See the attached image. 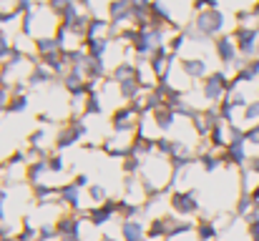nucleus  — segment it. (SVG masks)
Here are the masks:
<instances>
[{
	"instance_id": "f257e3e1",
	"label": "nucleus",
	"mask_w": 259,
	"mask_h": 241,
	"mask_svg": "<svg viewBox=\"0 0 259 241\" xmlns=\"http://www.w3.org/2000/svg\"><path fill=\"white\" fill-rule=\"evenodd\" d=\"M191 25H194V30H196L199 35H204L206 40H214V38H219V35L227 33V13H224L222 8L194 13Z\"/></svg>"
},
{
	"instance_id": "f03ea898",
	"label": "nucleus",
	"mask_w": 259,
	"mask_h": 241,
	"mask_svg": "<svg viewBox=\"0 0 259 241\" xmlns=\"http://www.w3.org/2000/svg\"><path fill=\"white\" fill-rule=\"evenodd\" d=\"M229 73L222 68V71H211L206 78L199 83V93H201V101L204 106H219L227 93H229Z\"/></svg>"
},
{
	"instance_id": "7ed1b4c3",
	"label": "nucleus",
	"mask_w": 259,
	"mask_h": 241,
	"mask_svg": "<svg viewBox=\"0 0 259 241\" xmlns=\"http://www.w3.org/2000/svg\"><path fill=\"white\" fill-rule=\"evenodd\" d=\"M86 133H88L86 118H81V116H71V118L58 128L56 141H53V149H56L58 154H63V151L73 149L78 141H83V138H86Z\"/></svg>"
},
{
	"instance_id": "20e7f679",
	"label": "nucleus",
	"mask_w": 259,
	"mask_h": 241,
	"mask_svg": "<svg viewBox=\"0 0 259 241\" xmlns=\"http://www.w3.org/2000/svg\"><path fill=\"white\" fill-rule=\"evenodd\" d=\"M169 209L179 219H191L201 211V201L199 194L194 188H174L169 194Z\"/></svg>"
},
{
	"instance_id": "39448f33",
	"label": "nucleus",
	"mask_w": 259,
	"mask_h": 241,
	"mask_svg": "<svg viewBox=\"0 0 259 241\" xmlns=\"http://www.w3.org/2000/svg\"><path fill=\"white\" fill-rule=\"evenodd\" d=\"M234 43H237V51L244 61H252L259 56V25H237L234 33H232Z\"/></svg>"
},
{
	"instance_id": "423d86ee",
	"label": "nucleus",
	"mask_w": 259,
	"mask_h": 241,
	"mask_svg": "<svg viewBox=\"0 0 259 241\" xmlns=\"http://www.w3.org/2000/svg\"><path fill=\"white\" fill-rule=\"evenodd\" d=\"M211 48H214V56L222 63V68H237V63H239L242 56L237 51V43H234L232 33H224V35L214 38L211 40Z\"/></svg>"
},
{
	"instance_id": "0eeeda50",
	"label": "nucleus",
	"mask_w": 259,
	"mask_h": 241,
	"mask_svg": "<svg viewBox=\"0 0 259 241\" xmlns=\"http://www.w3.org/2000/svg\"><path fill=\"white\" fill-rule=\"evenodd\" d=\"M111 131L113 133H136L139 131V113L128 106V103H123V106H118L113 113H111Z\"/></svg>"
},
{
	"instance_id": "6e6552de",
	"label": "nucleus",
	"mask_w": 259,
	"mask_h": 241,
	"mask_svg": "<svg viewBox=\"0 0 259 241\" xmlns=\"http://www.w3.org/2000/svg\"><path fill=\"white\" fill-rule=\"evenodd\" d=\"M86 214V221L91 226H96V229H101V226H106V224H111L113 219H118V199H106L101 206H91Z\"/></svg>"
},
{
	"instance_id": "1a4fd4ad",
	"label": "nucleus",
	"mask_w": 259,
	"mask_h": 241,
	"mask_svg": "<svg viewBox=\"0 0 259 241\" xmlns=\"http://www.w3.org/2000/svg\"><path fill=\"white\" fill-rule=\"evenodd\" d=\"M106 18H108V23H111L113 30L131 25V23H134L131 0H108V3H106Z\"/></svg>"
},
{
	"instance_id": "9d476101",
	"label": "nucleus",
	"mask_w": 259,
	"mask_h": 241,
	"mask_svg": "<svg viewBox=\"0 0 259 241\" xmlns=\"http://www.w3.org/2000/svg\"><path fill=\"white\" fill-rule=\"evenodd\" d=\"M134 136H136V133H113V136L103 138L101 151H103L108 159H121V161H123L126 156H131Z\"/></svg>"
},
{
	"instance_id": "9b49d317",
	"label": "nucleus",
	"mask_w": 259,
	"mask_h": 241,
	"mask_svg": "<svg viewBox=\"0 0 259 241\" xmlns=\"http://www.w3.org/2000/svg\"><path fill=\"white\" fill-rule=\"evenodd\" d=\"M176 68L184 73V78L186 80H201L206 78L211 71H209V61L204 58V56H179V61H176Z\"/></svg>"
},
{
	"instance_id": "f8f14e48",
	"label": "nucleus",
	"mask_w": 259,
	"mask_h": 241,
	"mask_svg": "<svg viewBox=\"0 0 259 241\" xmlns=\"http://www.w3.org/2000/svg\"><path fill=\"white\" fill-rule=\"evenodd\" d=\"M56 201H58L63 209H68V211L83 214V188H78L73 181H63V183L58 186Z\"/></svg>"
},
{
	"instance_id": "ddd939ff",
	"label": "nucleus",
	"mask_w": 259,
	"mask_h": 241,
	"mask_svg": "<svg viewBox=\"0 0 259 241\" xmlns=\"http://www.w3.org/2000/svg\"><path fill=\"white\" fill-rule=\"evenodd\" d=\"M83 224H86V214L63 211L56 219V231L58 236H83Z\"/></svg>"
},
{
	"instance_id": "4468645a",
	"label": "nucleus",
	"mask_w": 259,
	"mask_h": 241,
	"mask_svg": "<svg viewBox=\"0 0 259 241\" xmlns=\"http://www.w3.org/2000/svg\"><path fill=\"white\" fill-rule=\"evenodd\" d=\"M61 85H63V90L71 95V98H86V76H83V71L81 68H68L63 76H61Z\"/></svg>"
},
{
	"instance_id": "2eb2a0df",
	"label": "nucleus",
	"mask_w": 259,
	"mask_h": 241,
	"mask_svg": "<svg viewBox=\"0 0 259 241\" xmlns=\"http://www.w3.org/2000/svg\"><path fill=\"white\" fill-rule=\"evenodd\" d=\"M53 80H58V76H53L46 66H40L38 61L30 66V71H28V76H25V83H28V88H40V85H48V83H53Z\"/></svg>"
},
{
	"instance_id": "dca6fc26",
	"label": "nucleus",
	"mask_w": 259,
	"mask_h": 241,
	"mask_svg": "<svg viewBox=\"0 0 259 241\" xmlns=\"http://www.w3.org/2000/svg\"><path fill=\"white\" fill-rule=\"evenodd\" d=\"M121 231V241H149L146 239V226L139 219H126L118 226Z\"/></svg>"
},
{
	"instance_id": "f3484780",
	"label": "nucleus",
	"mask_w": 259,
	"mask_h": 241,
	"mask_svg": "<svg viewBox=\"0 0 259 241\" xmlns=\"http://www.w3.org/2000/svg\"><path fill=\"white\" fill-rule=\"evenodd\" d=\"M194 236H196V241H217L219 239V226H217V221H214V219H206V216L196 219V221H194Z\"/></svg>"
},
{
	"instance_id": "a211bd4d",
	"label": "nucleus",
	"mask_w": 259,
	"mask_h": 241,
	"mask_svg": "<svg viewBox=\"0 0 259 241\" xmlns=\"http://www.w3.org/2000/svg\"><path fill=\"white\" fill-rule=\"evenodd\" d=\"M51 156V154H48ZM46 176H48V166H46V159L30 161L25 166V181L28 186H38V183H46Z\"/></svg>"
},
{
	"instance_id": "6ab92c4d",
	"label": "nucleus",
	"mask_w": 259,
	"mask_h": 241,
	"mask_svg": "<svg viewBox=\"0 0 259 241\" xmlns=\"http://www.w3.org/2000/svg\"><path fill=\"white\" fill-rule=\"evenodd\" d=\"M116 93H118V101H123V103H131V101H136V98L144 93V85H141V83H139L136 78L121 80V83H116Z\"/></svg>"
},
{
	"instance_id": "aec40b11",
	"label": "nucleus",
	"mask_w": 259,
	"mask_h": 241,
	"mask_svg": "<svg viewBox=\"0 0 259 241\" xmlns=\"http://www.w3.org/2000/svg\"><path fill=\"white\" fill-rule=\"evenodd\" d=\"M196 163H199V168L204 171V173H217V171H222L224 168V159H222V154H217V151H204V154H199L196 156Z\"/></svg>"
},
{
	"instance_id": "412c9836",
	"label": "nucleus",
	"mask_w": 259,
	"mask_h": 241,
	"mask_svg": "<svg viewBox=\"0 0 259 241\" xmlns=\"http://www.w3.org/2000/svg\"><path fill=\"white\" fill-rule=\"evenodd\" d=\"M111 43H113L111 38H86V40H83V48H86V53L91 56V58H101V61H106Z\"/></svg>"
},
{
	"instance_id": "4be33fe9",
	"label": "nucleus",
	"mask_w": 259,
	"mask_h": 241,
	"mask_svg": "<svg viewBox=\"0 0 259 241\" xmlns=\"http://www.w3.org/2000/svg\"><path fill=\"white\" fill-rule=\"evenodd\" d=\"M136 71H139V66H136L134 61H118V63L108 71V76H111L113 83H121V80L136 78Z\"/></svg>"
},
{
	"instance_id": "5701e85b",
	"label": "nucleus",
	"mask_w": 259,
	"mask_h": 241,
	"mask_svg": "<svg viewBox=\"0 0 259 241\" xmlns=\"http://www.w3.org/2000/svg\"><path fill=\"white\" fill-rule=\"evenodd\" d=\"M58 51H61V45H58L56 35H35L33 38V53H35V58L48 56V53H58Z\"/></svg>"
},
{
	"instance_id": "b1692460",
	"label": "nucleus",
	"mask_w": 259,
	"mask_h": 241,
	"mask_svg": "<svg viewBox=\"0 0 259 241\" xmlns=\"http://www.w3.org/2000/svg\"><path fill=\"white\" fill-rule=\"evenodd\" d=\"M103 116V98L101 93H88L86 101H83V111H81V118H98Z\"/></svg>"
},
{
	"instance_id": "393cba45",
	"label": "nucleus",
	"mask_w": 259,
	"mask_h": 241,
	"mask_svg": "<svg viewBox=\"0 0 259 241\" xmlns=\"http://www.w3.org/2000/svg\"><path fill=\"white\" fill-rule=\"evenodd\" d=\"M28 106H30V95L28 93H10V101H8L3 116H20V113L28 111Z\"/></svg>"
},
{
	"instance_id": "a878e982",
	"label": "nucleus",
	"mask_w": 259,
	"mask_h": 241,
	"mask_svg": "<svg viewBox=\"0 0 259 241\" xmlns=\"http://www.w3.org/2000/svg\"><path fill=\"white\" fill-rule=\"evenodd\" d=\"M144 214V204H136V201H128V199H118V219L126 221V219H139Z\"/></svg>"
},
{
	"instance_id": "bb28decb",
	"label": "nucleus",
	"mask_w": 259,
	"mask_h": 241,
	"mask_svg": "<svg viewBox=\"0 0 259 241\" xmlns=\"http://www.w3.org/2000/svg\"><path fill=\"white\" fill-rule=\"evenodd\" d=\"M30 191H33V199L38 201V204H48V201H56V194H58V186H53V183H38V186H30Z\"/></svg>"
},
{
	"instance_id": "cd10ccee",
	"label": "nucleus",
	"mask_w": 259,
	"mask_h": 241,
	"mask_svg": "<svg viewBox=\"0 0 259 241\" xmlns=\"http://www.w3.org/2000/svg\"><path fill=\"white\" fill-rule=\"evenodd\" d=\"M86 196H88V201H91V206H101L106 199H111L108 196V188L103 186V181H91V186L86 188Z\"/></svg>"
},
{
	"instance_id": "c85d7f7f",
	"label": "nucleus",
	"mask_w": 259,
	"mask_h": 241,
	"mask_svg": "<svg viewBox=\"0 0 259 241\" xmlns=\"http://www.w3.org/2000/svg\"><path fill=\"white\" fill-rule=\"evenodd\" d=\"M242 113V118L237 121L242 128H249V126H254V123H259V98H254V101H249L247 103V108L244 111H239Z\"/></svg>"
},
{
	"instance_id": "c756f323",
	"label": "nucleus",
	"mask_w": 259,
	"mask_h": 241,
	"mask_svg": "<svg viewBox=\"0 0 259 241\" xmlns=\"http://www.w3.org/2000/svg\"><path fill=\"white\" fill-rule=\"evenodd\" d=\"M254 199H252V194H239V199H237V204H234V216L237 219H247L252 211H254Z\"/></svg>"
},
{
	"instance_id": "7c9ffc66",
	"label": "nucleus",
	"mask_w": 259,
	"mask_h": 241,
	"mask_svg": "<svg viewBox=\"0 0 259 241\" xmlns=\"http://www.w3.org/2000/svg\"><path fill=\"white\" fill-rule=\"evenodd\" d=\"M189 40H186V33L179 28L174 35H169V40H166V48H169V53H174L176 58L181 56V51H184V45H186Z\"/></svg>"
},
{
	"instance_id": "2f4dec72",
	"label": "nucleus",
	"mask_w": 259,
	"mask_h": 241,
	"mask_svg": "<svg viewBox=\"0 0 259 241\" xmlns=\"http://www.w3.org/2000/svg\"><path fill=\"white\" fill-rule=\"evenodd\" d=\"M141 166H144L141 156H126V159L121 161V173L123 176H139L141 173Z\"/></svg>"
},
{
	"instance_id": "473e14b6",
	"label": "nucleus",
	"mask_w": 259,
	"mask_h": 241,
	"mask_svg": "<svg viewBox=\"0 0 259 241\" xmlns=\"http://www.w3.org/2000/svg\"><path fill=\"white\" fill-rule=\"evenodd\" d=\"M46 166H48V173H51V176H58V173H63V171H66V159H63V154L53 151V154L46 159Z\"/></svg>"
},
{
	"instance_id": "72a5a7b5",
	"label": "nucleus",
	"mask_w": 259,
	"mask_h": 241,
	"mask_svg": "<svg viewBox=\"0 0 259 241\" xmlns=\"http://www.w3.org/2000/svg\"><path fill=\"white\" fill-rule=\"evenodd\" d=\"M10 56H13V40H10V35L0 28V66L8 63Z\"/></svg>"
},
{
	"instance_id": "f704fd0d",
	"label": "nucleus",
	"mask_w": 259,
	"mask_h": 241,
	"mask_svg": "<svg viewBox=\"0 0 259 241\" xmlns=\"http://www.w3.org/2000/svg\"><path fill=\"white\" fill-rule=\"evenodd\" d=\"M46 141H48V133H46V128L40 126V128H35L30 136H28V149H43L46 146Z\"/></svg>"
},
{
	"instance_id": "c9c22d12",
	"label": "nucleus",
	"mask_w": 259,
	"mask_h": 241,
	"mask_svg": "<svg viewBox=\"0 0 259 241\" xmlns=\"http://www.w3.org/2000/svg\"><path fill=\"white\" fill-rule=\"evenodd\" d=\"M56 239H58L56 221H51V224H40V226H38V241H56Z\"/></svg>"
},
{
	"instance_id": "e433bc0d",
	"label": "nucleus",
	"mask_w": 259,
	"mask_h": 241,
	"mask_svg": "<svg viewBox=\"0 0 259 241\" xmlns=\"http://www.w3.org/2000/svg\"><path fill=\"white\" fill-rule=\"evenodd\" d=\"M191 8H194V13H201V10L222 8V3H219V0H191Z\"/></svg>"
},
{
	"instance_id": "4c0bfd02",
	"label": "nucleus",
	"mask_w": 259,
	"mask_h": 241,
	"mask_svg": "<svg viewBox=\"0 0 259 241\" xmlns=\"http://www.w3.org/2000/svg\"><path fill=\"white\" fill-rule=\"evenodd\" d=\"M38 3H40V0H15V10L23 15V13H30Z\"/></svg>"
},
{
	"instance_id": "58836bf2",
	"label": "nucleus",
	"mask_w": 259,
	"mask_h": 241,
	"mask_svg": "<svg viewBox=\"0 0 259 241\" xmlns=\"http://www.w3.org/2000/svg\"><path fill=\"white\" fill-rule=\"evenodd\" d=\"M71 181H73V183H76L78 188H83V191H86L88 186H91V176H88V173H76V176H73Z\"/></svg>"
},
{
	"instance_id": "ea45409f",
	"label": "nucleus",
	"mask_w": 259,
	"mask_h": 241,
	"mask_svg": "<svg viewBox=\"0 0 259 241\" xmlns=\"http://www.w3.org/2000/svg\"><path fill=\"white\" fill-rule=\"evenodd\" d=\"M247 234H249V239L252 241H259V219L247 221Z\"/></svg>"
},
{
	"instance_id": "a19ab883",
	"label": "nucleus",
	"mask_w": 259,
	"mask_h": 241,
	"mask_svg": "<svg viewBox=\"0 0 259 241\" xmlns=\"http://www.w3.org/2000/svg\"><path fill=\"white\" fill-rule=\"evenodd\" d=\"M8 101H10V90H8V88H0V116L5 113V106H8Z\"/></svg>"
},
{
	"instance_id": "79ce46f5",
	"label": "nucleus",
	"mask_w": 259,
	"mask_h": 241,
	"mask_svg": "<svg viewBox=\"0 0 259 241\" xmlns=\"http://www.w3.org/2000/svg\"><path fill=\"white\" fill-rule=\"evenodd\" d=\"M38 123H53L48 113H38Z\"/></svg>"
},
{
	"instance_id": "37998d69",
	"label": "nucleus",
	"mask_w": 259,
	"mask_h": 241,
	"mask_svg": "<svg viewBox=\"0 0 259 241\" xmlns=\"http://www.w3.org/2000/svg\"><path fill=\"white\" fill-rule=\"evenodd\" d=\"M56 241H83V236H58Z\"/></svg>"
},
{
	"instance_id": "c03bdc74",
	"label": "nucleus",
	"mask_w": 259,
	"mask_h": 241,
	"mask_svg": "<svg viewBox=\"0 0 259 241\" xmlns=\"http://www.w3.org/2000/svg\"><path fill=\"white\" fill-rule=\"evenodd\" d=\"M98 241H121V239H116V236H108V234H103V236H98Z\"/></svg>"
},
{
	"instance_id": "a18cd8bd",
	"label": "nucleus",
	"mask_w": 259,
	"mask_h": 241,
	"mask_svg": "<svg viewBox=\"0 0 259 241\" xmlns=\"http://www.w3.org/2000/svg\"><path fill=\"white\" fill-rule=\"evenodd\" d=\"M0 126H3V118H0Z\"/></svg>"
}]
</instances>
